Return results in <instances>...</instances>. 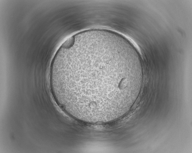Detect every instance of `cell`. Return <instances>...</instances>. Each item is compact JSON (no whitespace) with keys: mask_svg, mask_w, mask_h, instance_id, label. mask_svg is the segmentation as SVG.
<instances>
[{"mask_svg":"<svg viewBox=\"0 0 192 153\" xmlns=\"http://www.w3.org/2000/svg\"><path fill=\"white\" fill-rule=\"evenodd\" d=\"M138 64L120 39L92 33L74 39L55 58L50 81L53 94L70 114L100 121L122 112L138 92Z\"/></svg>","mask_w":192,"mask_h":153,"instance_id":"1","label":"cell"}]
</instances>
